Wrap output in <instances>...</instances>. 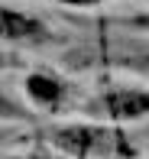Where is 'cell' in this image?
I'll return each mask as SVG.
<instances>
[{
	"label": "cell",
	"mask_w": 149,
	"mask_h": 159,
	"mask_svg": "<svg viewBox=\"0 0 149 159\" xmlns=\"http://www.w3.org/2000/svg\"><path fill=\"white\" fill-rule=\"evenodd\" d=\"M0 36L3 39H36V36H42V26L39 20L26 16V13L0 7Z\"/></svg>",
	"instance_id": "obj_1"
},
{
	"label": "cell",
	"mask_w": 149,
	"mask_h": 159,
	"mask_svg": "<svg viewBox=\"0 0 149 159\" xmlns=\"http://www.w3.org/2000/svg\"><path fill=\"white\" fill-rule=\"evenodd\" d=\"M107 111L113 117H139V114H149V94L146 91H110L104 98Z\"/></svg>",
	"instance_id": "obj_2"
},
{
	"label": "cell",
	"mask_w": 149,
	"mask_h": 159,
	"mask_svg": "<svg viewBox=\"0 0 149 159\" xmlns=\"http://www.w3.org/2000/svg\"><path fill=\"white\" fill-rule=\"evenodd\" d=\"M55 143H59L62 149H68L72 156H88L91 149L101 143V133L91 130V127H68V130H62V133L55 136Z\"/></svg>",
	"instance_id": "obj_3"
},
{
	"label": "cell",
	"mask_w": 149,
	"mask_h": 159,
	"mask_svg": "<svg viewBox=\"0 0 149 159\" xmlns=\"http://www.w3.org/2000/svg\"><path fill=\"white\" fill-rule=\"evenodd\" d=\"M26 91H29L39 104H55L59 94H62L59 81H55V78H46V75H29L26 78Z\"/></svg>",
	"instance_id": "obj_4"
},
{
	"label": "cell",
	"mask_w": 149,
	"mask_h": 159,
	"mask_svg": "<svg viewBox=\"0 0 149 159\" xmlns=\"http://www.w3.org/2000/svg\"><path fill=\"white\" fill-rule=\"evenodd\" d=\"M126 68H133V71H143V75H149V52H146V59H123Z\"/></svg>",
	"instance_id": "obj_5"
},
{
	"label": "cell",
	"mask_w": 149,
	"mask_h": 159,
	"mask_svg": "<svg viewBox=\"0 0 149 159\" xmlns=\"http://www.w3.org/2000/svg\"><path fill=\"white\" fill-rule=\"evenodd\" d=\"M133 23H136V26H146V30H149V13H146V16H136Z\"/></svg>",
	"instance_id": "obj_6"
},
{
	"label": "cell",
	"mask_w": 149,
	"mask_h": 159,
	"mask_svg": "<svg viewBox=\"0 0 149 159\" xmlns=\"http://www.w3.org/2000/svg\"><path fill=\"white\" fill-rule=\"evenodd\" d=\"M65 3H97V0H65Z\"/></svg>",
	"instance_id": "obj_7"
}]
</instances>
